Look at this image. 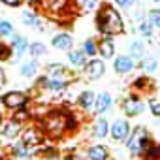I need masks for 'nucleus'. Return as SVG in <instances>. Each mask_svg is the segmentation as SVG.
<instances>
[{"label":"nucleus","mask_w":160,"mask_h":160,"mask_svg":"<svg viewBox=\"0 0 160 160\" xmlns=\"http://www.w3.org/2000/svg\"><path fill=\"white\" fill-rule=\"evenodd\" d=\"M98 27L106 34H117L122 30V19L111 6H106L98 15Z\"/></svg>","instance_id":"f257e3e1"},{"label":"nucleus","mask_w":160,"mask_h":160,"mask_svg":"<svg viewBox=\"0 0 160 160\" xmlns=\"http://www.w3.org/2000/svg\"><path fill=\"white\" fill-rule=\"evenodd\" d=\"M45 126L53 136H58L64 130V126H72V119H66L62 113H51L45 121Z\"/></svg>","instance_id":"f03ea898"},{"label":"nucleus","mask_w":160,"mask_h":160,"mask_svg":"<svg viewBox=\"0 0 160 160\" xmlns=\"http://www.w3.org/2000/svg\"><path fill=\"white\" fill-rule=\"evenodd\" d=\"M147 132H145V128H138L136 132H134V136H132V139L128 141V147H130V151L134 152V154H141L143 152V147L147 145Z\"/></svg>","instance_id":"7ed1b4c3"},{"label":"nucleus","mask_w":160,"mask_h":160,"mask_svg":"<svg viewBox=\"0 0 160 160\" xmlns=\"http://www.w3.org/2000/svg\"><path fill=\"white\" fill-rule=\"evenodd\" d=\"M2 102H4L8 108H21V106L27 104V96H25L23 92H8V94L2 98Z\"/></svg>","instance_id":"20e7f679"},{"label":"nucleus","mask_w":160,"mask_h":160,"mask_svg":"<svg viewBox=\"0 0 160 160\" xmlns=\"http://www.w3.org/2000/svg\"><path fill=\"white\" fill-rule=\"evenodd\" d=\"M102 73H104V62L102 60H91L87 64V75L91 79H98V77H102Z\"/></svg>","instance_id":"39448f33"},{"label":"nucleus","mask_w":160,"mask_h":160,"mask_svg":"<svg viewBox=\"0 0 160 160\" xmlns=\"http://www.w3.org/2000/svg\"><path fill=\"white\" fill-rule=\"evenodd\" d=\"M111 134L117 141H122L126 136H128V122L126 121H117L111 128Z\"/></svg>","instance_id":"423d86ee"},{"label":"nucleus","mask_w":160,"mask_h":160,"mask_svg":"<svg viewBox=\"0 0 160 160\" xmlns=\"http://www.w3.org/2000/svg\"><path fill=\"white\" fill-rule=\"evenodd\" d=\"M122 108H124V111H126L128 115H138V113H141V109H143L141 102L136 100V98H126L124 104H122Z\"/></svg>","instance_id":"0eeeda50"},{"label":"nucleus","mask_w":160,"mask_h":160,"mask_svg":"<svg viewBox=\"0 0 160 160\" xmlns=\"http://www.w3.org/2000/svg\"><path fill=\"white\" fill-rule=\"evenodd\" d=\"M134 68V62H132V58H128V57H119L117 60H115V70L119 72V73H126V72H130Z\"/></svg>","instance_id":"6e6552de"},{"label":"nucleus","mask_w":160,"mask_h":160,"mask_svg":"<svg viewBox=\"0 0 160 160\" xmlns=\"http://www.w3.org/2000/svg\"><path fill=\"white\" fill-rule=\"evenodd\" d=\"M53 45L57 49H70L72 47V38L66 36V34H58V36L53 38Z\"/></svg>","instance_id":"1a4fd4ad"},{"label":"nucleus","mask_w":160,"mask_h":160,"mask_svg":"<svg viewBox=\"0 0 160 160\" xmlns=\"http://www.w3.org/2000/svg\"><path fill=\"white\" fill-rule=\"evenodd\" d=\"M89 158H91V160H106V158H108V151H106L104 147H100V145L91 147V149H89Z\"/></svg>","instance_id":"9d476101"},{"label":"nucleus","mask_w":160,"mask_h":160,"mask_svg":"<svg viewBox=\"0 0 160 160\" xmlns=\"http://www.w3.org/2000/svg\"><path fill=\"white\" fill-rule=\"evenodd\" d=\"M27 40L23 38V36H15L13 38V49H15V58H19L23 53H25V49H27Z\"/></svg>","instance_id":"9b49d317"},{"label":"nucleus","mask_w":160,"mask_h":160,"mask_svg":"<svg viewBox=\"0 0 160 160\" xmlns=\"http://www.w3.org/2000/svg\"><path fill=\"white\" fill-rule=\"evenodd\" d=\"M109 106H111V96H109L108 92H102V94L98 96V102H96V109H98V113L106 111Z\"/></svg>","instance_id":"f8f14e48"},{"label":"nucleus","mask_w":160,"mask_h":160,"mask_svg":"<svg viewBox=\"0 0 160 160\" xmlns=\"http://www.w3.org/2000/svg\"><path fill=\"white\" fill-rule=\"evenodd\" d=\"M40 141V134L34 130V128H30V130H27L25 132V145H34V143H38Z\"/></svg>","instance_id":"ddd939ff"},{"label":"nucleus","mask_w":160,"mask_h":160,"mask_svg":"<svg viewBox=\"0 0 160 160\" xmlns=\"http://www.w3.org/2000/svg\"><path fill=\"white\" fill-rule=\"evenodd\" d=\"M79 102H81V106H83L85 109H91V108H92V104H94V94L87 91V92H83V94H81Z\"/></svg>","instance_id":"4468645a"},{"label":"nucleus","mask_w":160,"mask_h":160,"mask_svg":"<svg viewBox=\"0 0 160 160\" xmlns=\"http://www.w3.org/2000/svg\"><path fill=\"white\" fill-rule=\"evenodd\" d=\"M100 53H102V57H104V58L113 57V43H111V40L102 42V45H100Z\"/></svg>","instance_id":"2eb2a0df"},{"label":"nucleus","mask_w":160,"mask_h":160,"mask_svg":"<svg viewBox=\"0 0 160 160\" xmlns=\"http://www.w3.org/2000/svg\"><path fill=\"white\" fill-rule=\"evenodd\" d=\"M68 58H70L75 66H83V64H85V57H83V53H79V51H70Z\"/></svg>","instance_id":"dca6fc26"},{"label":"nucleus","mask_w":160,"mask_h":160,"mask_svg":"<svg viewBox=\"0 0 160 160\" xmlns=\"http://www.w3.org/2000/svg\"><path fill=\"white\" fill-rule=\"evenodd\" d=\"M94 134H96L98 138H104V136L108 134V121H104V119H100V121L96 122V128H94Z\"/></svg>","instance_id":"f3484780"},{"label":"nucleus","mask_w":160,"mask_h":160,"mask_svg":"<svg viewBox=\"0 0 160 160\" xmlns=\"http://www.w3.org/2000/svg\"><path fill=\"white\" fill-rule=\"evenodd\" d=\"M17 134H19V124H17V122L6 124V128H4V136H6V138H15Z\"/></svg>","instance_id":"a211bd4d"},{"label":"nucleus","mask_w":160,"mask_h":160,"mask_svg":"<svg viewBox=\"0 0 160 160\" xmlns=\"http://www.w3.org/2000/svg\"><path fill=\"white\" fill-rule=\"evenodd\" d=\"M43 6L49 10H60L62 6H66V0H43Z\"/></svg>","instance_id":"6ab92c4d"},{"label":"nucleus","mask_w":160,"mask_h":160,"mask_svg":"<svg viewBox=\"0 0 160 160\" xmlns=\"http://www.w3.org/2000/svg\"><path fill=\"white\" fill-rule=\"evenodd\" d=\"M130 55L136 57V58H139V57L143 55V45H141L139 42H132V43H130Z\"/></svg>","instance_id":"aec40b11"},{"label":"nucleus","mask_w":160,"mask_h":160,"mask_svg":"<svg viewBox=\"0 0 160 160\" xmlns=\"http://www.w3.org/2000/svg\"><path fill=\"white\" fill-rule=\"evenodd\" d=\"M36 62H27V64H23V68H21V73L25 75V77H30V75H34V72H36Z\"/></svg>","instance_id":"412c9836"},{"label":"nucleus","mask_w":160,"mask_h":160,"mask_svg":"<svg viewBox=\"0 0 160 160\" xmlns=\"http://www.w3.org/2000/svg\"><path fill=\"white\" fill-rule=\"evenodd\" d=\"M47 87L51 91H62L66 87V81H60V79H51V81L47 83Z\"/></svg>","instance_id":"4be33fe9"},{"label":"nucleus","mask_w":160,"mask_h":160,"mask_svg":"<svg viewBox=\"0 0 160 160\" xmlns=\"http://www.w3.org/2000/svg\"><path fill=\"white\" fill-rule=\"evenodd\" d=\"M43 53H45V45H43V43H32V45H30V55L40 57V55H43Z\"/></svg>","instance_id":"5701e85b"},{"label":"nucleus","mask_w":160,"mask_h":160,"mask_svg":"<svg viewBox=\"0 0 160 160\" xmlns=\"http://www.w3.org/2000/svg\"><path fill=\"white\" fill-rule=\"evenodd\" d=\"M12 32H13V27L8 21H0V34H2V36H10Z\"/></svg>","instance_id":"b1692460"},{"label":"nucleus","mask_w":160,"mask_h":160,"mask_svg":"<svg viewBox=\"0 0 160 160\" xmlns=\"http://www.w3.org/2000/svg\"><path fill=\"white\" fill-rule=\"evenodd\" d=\"M23 23H25V25H32V27H36V25H38L36 15H34V13H30V12H25V13H23Z\"/></svg>","instance_id":"393cba45"},{"label":"nucleus","mask_w":160,"mask_h":160,"mask_svg":"<svg viewBox=\"0 0 160 160\" xmlns=\"http://www.w3.org/2000/svg\"><path fill=\"white\" fill-rule=\"evenodd\" d=\"M139 32H141L143 36H151V32H152V23H151V21H143V23L139 25Z\"/></svg>","instance_id":"a878e982"},{"label":"nucleus","mask_w":160,"mask_h":160,"mask_svg":"<svg viewBox=\"0 0 160 160\" xmlns=\"http://www.w3.org/2000/svg\"><path fill=\"white\" fill-rule=\"evenodd\" d=\"M149 21H151L154 27L160 28V10H152V12L149 13Z\"/></svg>","instance_id":"bb28decb"},{"label":"nucleus","mask_w":160,"mask_h":160,"mask_svg":"<svg viewBox=\"0 0 160 160\" xmlns=\"http://www.w3.org/2000/svg\"><path fill=\"white\" fill-rule=\"evenodd\" d=\"M141 66H143L145 72H154V70H156V60H154V58H147V60H143Z\"/></svg>","instance_id":"cd10ccee"},{"label":"nucleus","mask_w":160,"mask_h":160,"mask_svg":"<svg viewBox=\"0 0 160 160\" xmlns=\"http://www.w3.org/2000/svg\"><path fill=\"white\" fill-rule=\"evenodd\" d=\"M85 53H87V55H91V57L96 53V45H94V42H92V40H87V42H85Z\"/></svg>","instance_id":"c85d7f7f"},{"label":"nucleus","mask_w":160,"mask_h":160,"mask_svg":"<svg viewBox=\"0 0 160 160\" xmlns=\"http://www.w3.org/2000/svg\"><path fill=\"white\" fill-rule=\"evenodd\" d=\"M151 109H152V113L156 115V117H160V102L158 100H151Z\"/></svg>","instance_id":"c756f323"},{"label":"nucleus","mask_w":160,"mask_h":160,"mask_svg":"<svg viewBox=\"0 0 160 160\" xmlns=\"http://www.w3.org/2000/svg\"><path fill=\"white\" fill-rule=\"evenodd\" d=\"M96 2H98V0H83V6H85L87 10H92V8L96 6Z\"/></svg>","instance_id":"7c9ffc66"},{"label":"nucleus","mask_w":160,"mask_h":160,"mask_svg":"<svg viewBox=\"0 0 160 160\" xmlns=\"http://www.w3.org/2000/svg\"><path fill=\"white\" fill-rule=\"evenodd\" d=\"M15 151H17V154H19V156H27V149H25L23 145H17V147H15Z\"/></svg>","instance_id":"2f4dec72"},{"label":"nucleus","mask_w":160,"mask_h":160,"mask_svg":"<svg viewBox=\"0 0 160 160\" xmlns=\"http://www.w3.org/2000/svg\"><path fill=\"white\" fill-rule=\"evenodd\" d=\"M117 4H119V6H122V8H128V6H132V2H130V0H117Z\"/></svg>","instance_id":"473e14b6"},{"label":"nucleus","mask_w":160,"mask_h":160,"mask_svg":"<svg viewBox=\"0 0 160 160\" xmlns=\"http://www.w3.org/2000/svg\"><path fill=\"white\" fill-rule=\"evenodd\" d=\"M2 2H4V4H8V6H17L21 0H2Z\"/></svg>","instance_id":"72a5a7b5"},{"label":"nucleus","mask_w":160,"mask_h":160,"mask_svg":"<svg viewBox=\"0 0 160 160\" xmlns=\"http://www.w3.org/2000/svg\"><path fill=\"white\" fill-rule=\"evenodd\" d=\"M136 85H138V87H145V85H147V79H145V77H139Z\"/></svg>","instance_id":"f704fd0d"},{"label":"nucleus","mask_w":160,"mask_h":160,"mask_svg":"<svg viewBox=\"0 0 160 160\" xmlns=\"http://www.w3.org/2000/svg\"><path fill=\"white\" fill-rule=\"evenodd\" d=\"M2 85H4V72L0 70V87H2Z\"/></svg>","instance_id":"c9c22d12"},{"label":"nucleus","mask_w":160,"mask_h":160,"mask_svg":"<svg viewBox=\"0 0 160 160\" xmlns=\"http://www.w3.org/2000/svg\"><path fill=\"white\" fill-rule=\"evenodd\" d=\"M0 51H4V47H2V45H0Z\"/></svg>","instance_id":"e433bc0d"},{"label":"nucleus","mask_w":160,"mask_h":160,"mask_svg":"<svg viewBox=\"0 0 160 160\" xmlns=\"http://www.w3.org/2000/svg\"><path fill=\"white\" fill-rule=\"evenodd\" d=\"M0 121H2V117H0Z\"/></svg>","instance_id":"4c0bfd02"}]
</instances>
